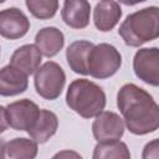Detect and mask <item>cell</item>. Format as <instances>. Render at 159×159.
Here are the masks:
<instances>
[{"label": "cell", "mask_w": 159, "mask_h": 159, "mask_svg": "<svg viewBox=\"0 0 159 159\" xmlns=\"http://www.w3.org/2000/svg\"><path fill=\"white\" fill-rule=\"evenodd\" d=\"M117 107L132 134L145 135L159 128V107L152 94L134 84H123L117 93Z\"/></svg>", "instance_id": "6da1fadb"}, {"label": "cell", "mask_w": 159, "mask_h": 159, "mask_svg": "<svg viewBox=\"0 0 159 159\" xmlns=\"http://www.w3.org/2000/svg\"><path fill=\"white\" fill-rule=\"evenodd\" d=\"M118 34L127 46L139 47L159 36V9L157 6L144 7L129 14L120 24Z\"/></svg>", "instance_id": "7a4b0ae2"}, {"label": "cell", "mask_w": 159, "mask_h": 159, "mask_svg": "<svg viewBox=\"0 0 159 159\" xmlns=\"http://www.w3.org/2000/svg\"><path fill=\"white\" fill-rule=\"evenodd\" d=\"M107 103L106 93L97 83L78 78L70 83L66 93V104L83 118H93L99 114Z\"/></svg>", "instance_id": "3957f363"}, {"label": "cell", "mask_w": 159, "mask_h": 159, "mask_svg": "<svg viewBox=\"0 0 159 159\" xmlns=\"http://www.w3.org/2000/svg\"><path fill=\"white\" fill-rule=\"evenodd\" d=\"M122 66V55L111 43L93 45L88 53L87 70L93 78L106 80L117 73Z\"/></svg>", "instance_id": "277c9868"}, {"label": "cell", "mask_w": 159, "mask_h": 159, "mask_svg": "<svg viewBox=\"0 0 159 159\" xmlns=\"http://www.w3.org/2000/svg\"><path fill=\"white\" fill-rule=\"evenodd\" d=\"M66 83V73L63 68L53 62L47 61L35 72L34 84L37 94L47 101L60 97Z\"/></svg>", "instance_id": "5b68a950"}, {"label": "cell", "mask_w": 159, "mask_h": 159, "mask_svg": "<svg viewBox=\"0 0 159 159\" xmlns=\"http://www.w3.org/2000/svg\"><path fill=\"white\" fill-rule=\"evenodd\" d=\"M134 75L147 84H159V50L158 47H144L135 52L133 58Z\"/></svg>", "instance_id": "8992f818"}, {"label": "cell", "mask_w": 159, "mask_h": 159, "mask_svg": "<svg viewBox=\"0 0 159 159\" xmlns=\"http://www.w3.org/2000/svg\"><path fill=\"white\" fill-rule=\"evenodd\" d=\"M5 112L9 127L15 130L27 132L36 122L40 113V108L35 102L24 98L9 103L5 107Z\"/></svg>", "instance_id": "52a82bcc"}, {"label": "cell", "mask_w": 159, "mask_h": 159, "mask_svg": "<svg viewBox=\"0 0 159 159\" xmlns=\"http://www.w3.org/2000/svg\"><path fill=\"white\" fill-rule=\"evenodd\" d=\"M124 129L125 124L123 118L111 111H102L96 116L92 123V133L97 142L120 139L124 134Z\"/></svg>", "instance_id": "ba28073f"}, {"label": "cell", "mask_w": 159, "mask_h": 159, "mask_svg": "<svg viewBox=\"0 0 159 159\" xmlns=\"http://www.w3.org/2000/svg\"><path fill=\"white\" fill-rule=\"evenodd\" d=\"M29 17L17 7H7L0 11V36L7 40L24 37L30 30Z\"/></svg>", "instance_id": "9c48e42d"}, {"label": "cell", "mask_w": 159, "mask_h": 159, "mask_svg": "<svg viewBox=\"0 0 159 159\" xmlns=\"http://www.w3.org/2000/svg\"><path fill=\"white\" fill-rule=\"evenodd\" d=\"M27 75L12 65L0 68V96L12 97L24 93L27 89Z\"/></svg>", "instance_id": "30bf717a"}, {"label": "cell", "mask_w": 159, "mask_h": 159, "mask_svg": "<svg viewBox=\"0 0 159 159\" xmlns=\"http://www.w3.org/2000/svg\"><path fill=\"white\" fill-rule=\"evenodd\" d=\"M61 16L63 22L71 29H84L89 24L91 4L88 0H65Z\"/></svg>", "instance_id": "8fae6325"}, {"label": "cell", "mask_w": 159, "mask_h": 159, "mask_svg": "<svg viewBox=\"0 0 159 159\" xmlns=\"http://www.w3.org/2000/svg\"><path fill=\"white\" fill-rule=\"evenodd\" d=\"M122 7L113 0L99 1L93 10V22L97 30L102 32L111 31L122 17Z\"/></svg>", "instance_id": "7c38bea8"}, {"label": "cell", "mask_w": 159, "mask_h": 159, "mask_svg": "<svg viewBox=\"0 0 159 159\" xmlns=\"http://www.w3.org/2000/svg\"><path fill=\"white\" fill-rule=\"evenodd\" d=\"M42 60V53L36 45H22L14 51L10 58V65L25 72L27 76L36 72L40 67Z\"/></svg>", "instance_id": "4fadbf2b"}, {"label": "cell", "mask_w": 159, "mask_h": 159, "mask_svg": "<svg viewBox=\"0 0 159 159\" xmlns=\"http://www.w3.org/2000/svg\"><path fill=\"white\" fill-rule=\"evenodd\" d=\"M57 128H58L57 116L48 109H40L36 122L27 130V133L30 138L34 139L37 144H43L52 135L56 134Z\"/></svg>", "instance_id": "5bb4252c"}, {"label": "cell", "mask_w": 159, "mask_h": 159, "mask_svg": "<svg viewBox=\"0 0 159 159\" xmlns=\"http://www.w3.org/2000/svg\"><path fill=\"white\" fill-rule=\"evenodd\" d=\"M35 45L45 57L51 58L62 50L65 45V36L57 27H42L35 36Z\"/></svg>", "instance_id": "9a60e30c"}, {"label": "cell", "mask_w": 159, "mask_h": 159, "mask_svg": "<svg viewBox=\"0 0 159 159\" xmlns=\"http://www.w3.org/2000/svg\"><path fill=\"white\" fill-rule=\"evenodd\" d=\"M94 43L86 41V40H78L68 45L66 50V60L70 66V68L78 75L87 76V61H88V53L89 50L93 47Z\"/></svg>", "instance_id": "2e32d148"}, {"label": "cell", "mask_w": 159, "mask_h": 159, "mask_svg": "<svg viewBox=\"0 0 159 159\" xmlns=\"http://www.w3.org/2000/svg\"><path fill=\"white\" fill-rule=\"evenodd\" d=\"M39 145L34 139L14 138L5 142V157L12 159H34L37 155Z\"/></svg>", "instance_id": "e0dca14e"}, {"label": "cell", "mask_w": 159, "mask_h": 159, "mask_svg": "<svg viewBox=\"0 0 159 159\" xmlns=\"http://www.w3.org/2000/svg\"><path fill=\"white\" fill-rule=\"evenodd\" d=\"M93 159H129L130 153L124 142L108 140V142H98L93 150Z\"/></svg>", "instance_id": "ac0fdd59"}, {"label": "cell", "mask_w": 159, "mask_h": 159, "mask_svg": "<svg viewBox=\"0 0 159 159\" xmlns=\"http://www.w3.org/2000/svg\"><path fill=\"white\" fill-rule=\"evenodd\" d=\"M25 4L30 14L40 20L52 19L58 10V0H25Z\"/></svg>", "instance_id": "d6986e66"}, {"label": "cell", "mask_w": 159, "mask_h": 159, "mask_svg": "<svg viewBox=\"0 0 159 159\" xmlns=\"http://www.w3.org/2000/svg\"><path fill=\"white\" fill-rule=\"evenodd\" d=\"M142 157H143L144 159H148V158H154V159H157V158L159 157L158 139H154V140H152V142H149V143L145 144Z\"/></svg>", "instance_id": "ffe728a7"}, {"label": "cell", "mask_w": 159, "mask_h": 159, "mask_svg": "<svg viewBox=\"0 0 159 159\" xmlns=\"http://www.w3.org/2000/svg\"><path fill=\"white\" fill-rule=\"evenodd\" d=\"M7 127H9V124H7V119H6L5 107L0 106V134H2L7 129Z\"/></svg>", "instance_id": "44dd1931"}, {"label": "cell", "mask_w": 159, "mask_h": 159, "mask_svg": "<svg viewBox=\"0 0 159 159\" xmlns=\"http://www.w3.org/2000/svg\"><path fill=\"white\" fill-rule=\"evenodd\" d=\"M62 157H75V158H81V155L78 153H75V152H68V150H65V152H61V153H57L53 155V158H62Z\"/></svg>", "instance_id": "7402d4cb"}, {"label": "cell", "mask_w": 159, "mask_h": 159, "mask_svg": "<svg viewBox=\"0 0 159 159\" xmlns=\"http://www.w3.org/2000/svg\"><path fill=\"white\" fill-rule=\"evenodd\" d=\"M144 1H147V0H119V2H122L123 5H127V6H133V5L144 2Z\"/></svg>", "instance_id": "603a6c76"}, {"label": "cell", "mask_w": 159, "mask_h": 159, "mask_svg": "<svg viewBox=\"0 0 159 159\" xmlns=\"http://www.w3.org/2000/svg\"><path fill=\"white\" fill-rule=\"evenodd\" d=\"M0 158H5V142L0 139Z\"/></svg>", "instance_id": "cb8c5ba5"}, {"label": "cell", "mask_w": 159, "mask_h": 159, "mask_svg": "<svg viewBox=\"0 0 159 159\" xmlns=\"http://www.w3.org/2000/svg\"><path fill=\"white\" fill-rule=\"evenodd\" d=\"M6 0H0V4H2V2H5Z\"/></svg>", "instance_id": "d4e9b609"}, {"label": "cell", "mask_w": 159, "mask_h": 159, "mask_svg": "<svg viewBox=\"0 0 159 159\" xmlns=\"http://www.w3.org/2000/svg\"><path fill=\"white\" fill-rule=\"evenodd\" d=\"M0 52H1V48H0Z\"/></svg>", "instance_id": "484cf974"}]
</instances>
